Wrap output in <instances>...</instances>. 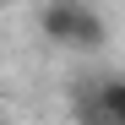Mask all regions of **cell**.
Wrapping results in <instances>:
<instances>
[{
  "mask_svg": "<svg viewBox=\"0 0 125 125\" xmlns=\"http://www.w3.org/2000/svg\"><path fill=\"white\" fill-rule=\"evenodd\" d=\"M38 33H44L49 44H65V49H98L103 38H109V22H103V11L87 6V0H44Z\"/></svg>",
  "mask_w": 125,
  "mask_h": 125,
  "instance_id": "obj_1",
  "label": "cell"
},
{
  "mask_svg": "<svg viewBox=\"0 0 125 125\" xmlns=\"http://www.w3.org/2000/svg\"><path fill=\"white\" fill-rule=\"evenodd\" d=\"M98 109H103L109 125H125V76H114V82L98 87Z\"/></svg>",
  "mask_w": 125,
  "mask_h": 125,
  "instance_id": "obj_2",
  "label": "cell"
}]
</instances>
